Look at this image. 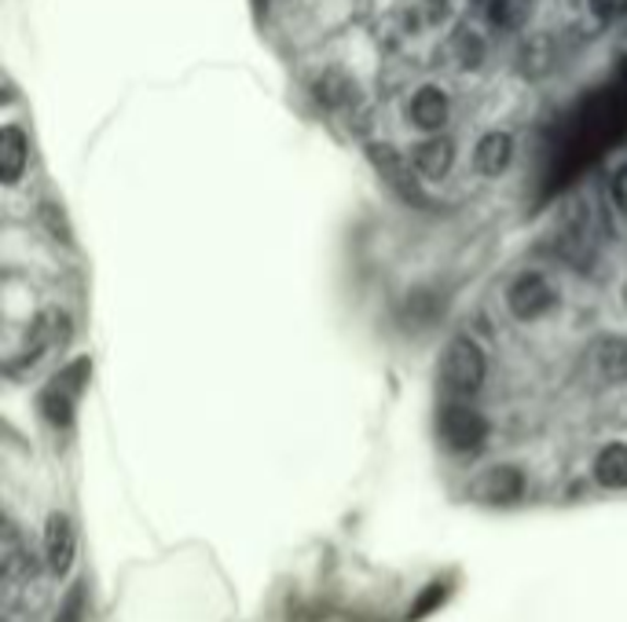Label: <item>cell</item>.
<instances>
[{"mask_svg":"<svg viewBox=\"0 0 627 622\" xmlns=\"http://www.w3.org/2000/svg\"><path fill=\"white\" fill-rule=\"evenodd\" d=\"M532 15V0H492L488 4V19L499 30H521Z\"/></svg>","mask_w":627,"mask_h":622,"instance_id":"12","label":"cell"},{"mask_svg":"<svg viewBox=\"0 0 627 622\" xmlns=\"http://www.w3.org/2000/svg\"><path fill=\"white\" fill-rule=\"evenodd\" d=\"M507 301H510V312H514L518 319H539L543 312L554 308V301L558 297H554L550 282L543 275H521L514 286H510Z\"/></svg>","mask_w":627,"mask_h":622,"instance_id":"5","label":"cell"},{"mask_svg":"<svg viewBox=\"0 0 627 622\" xmlns=\"http://www.w3.org/2000/svg\"><path fill=\"white\" fill-rule=\"evenodd\" d=\"M613 202L620 206V213H627V165L616 168L613 176Z\"/></svg>","mask_w":627,"mask_h":622,"instance_id":"17","label":"cell"},{"mask_svg":"<svg viewBox=\"0 0 627 622\" xmlns=\"http://www.w3.org/2000/svg\"><path fill=\"white\" fill-rule=\"evenodd\" d=\"M441 385L455 399H469L485 385V352L469 337H458V341L448 344L441 360Z\"/></svg>","mask_w":627,"mask_h":622,"instance_id":"1","label":"cell"},{"mask_svg":"<svg viewBox=\"0 0 627 622\" xmlns=\"http://www.w3.org/2000/svg\"><path fill=\"white\" fill-rule=\"evenodd\" d=\"M521 491H525V477L514 469V466H499V469H488L485 477L477 483V494L485 502H518Z\"/></svg>","mask_w":627,"mask_h":622,"instance_id":"7","label":"cell"},{"mask_svg":"<svg viewBox=\"0 0 627 622\" xmlns=\"http://www.w3.org/2000/svg\"><path fill=\"white\" fill-rule=\"evenodd\" d=\"M591 12L605 19V23H613V19L627 15V0H591Z\"/></svg>","mask_w":627,"mask_h":622,"instance_id":"16","label":"cell"},{"mask_svg":"<svg viewBox=\"0 0 627 622\" xmlns=\"http://www.w3.org/2000/svg\"><path fill=\"white\" fill-rule=\"evenodd\" d=\"M411 162H415V168L422 176H430V180H441V176L455 162V146H452V140H444V136H430V140H422L411 151Z\"/></svg>","mask_w":627,"mask_h":622,"instance_id":"6","label":"cell"},{"mask_svg":"<svg viewBox=\"0 0 627 622\" xmlns=\"http://www.w3.org/2000/svg\"><path fill=\"white\" fill-rule=\"evenodd\" d=\"M85 600H89V589L85 583H78V586H70V594L62 597V605H59V615L56 622H85Z\"/></svg>","mask_w":627,"mask_h":622,"instance_id":"13","label":"cell"},{"mask_svg":"<svg viewBox=\"0 0 627 622\" xmlns=\"http://www.w3.org/2000/svg\"><path fill=\"white\" fill-rule=\"evenodd\" d=\"M26 151H30V143H26L23 129L8 125V129L0 132V176H4V184H15L19 176H23Z\"/></svg>","mask_w":627,"mask_h":622,"instance_id":"9","label":"cell"},{"mask_svg":"<svg viewBox=\"0 0 627 622\" xmlns=\"http://www.w3.org/2000/svg\"><path fill=\"white\" fill-rule=\"evenodd\" d=\"M624 62H627V59H624ZM624 73H627V67H624Z\"/></svg>","mask_w":627,"mask_h":622,"instance_id":"18","label":"cell"},{"mask_svg":"<svg viewBox=\"0 0 627 622\" xmlns=\"http://www.w3.org/2000/svg\"><path fill=\"white\" fill-rule=\"evenodd\" d=\"M594 480L609 491L627 488V443H609V447L594 458Z\"/></svg>","mask_w":627,"mask_h":622,"instance_id":"10","label":"cell"},{"mask_svg":"<svg viewBox=\"0 0 627 622\" xmlns=\"http://www.w3.org/2000/svg\"><path fill=\"white\" fill-rule=\"evenodd\" d=\"M85 377H89V363L81 360L48 385V392L40 396V410H45V418L51 425H70V418H74V399H78Z\"/></svg>","mask_w":627,"mask_h":622,"instance_id":"3","label":"cell"},{"mask_svg":"<svg viewBox=\"0 0 627 622\" xmlns=\"http://www.w3.org/2000/svg\"><path fill=\"white\" fill-rule=\"evenodd\" d=\"M78 553V535L67 513H51L45 524V561L51 575H67Z\"/></svg>","mask_w":627,"mask_h":622,"instance_id":"4","label":"cell"},{"mask_svg":"<svg viewBox=\"0 0 627 622\" xmlns=\"http://www.w3.org/2000/svg\"><path fill=\"white\" fill-rule=\"evenodd\" d=\"M411 121L426 132H441V125L448 121V96L444 92L433 89V84L418 89L415 99H411Z\"/></svg>","mask_w":627,"mask_h":622,"instance_id":"8","label":"cell"},{"mask_svg":"<svg viewBox=\"0 0 627 622\" xmlns=\"http://www.w3.org/2000/svg\"><path fill=\"white\" fill-rule=\"evenodd\" d=\"M602 366H605V374H609V377H627V341L605 344Z\"/></svg>","mask_w":627,"mask_h":622,"instance_id":"14","label":"cell"},{"mask_svg":"<svg viewBox=\"0 0 627 622\" xmlns=\"http://www.w3.org/2000/svg\"><path fill=\"white\" fill-rule=\"evenodd\" d=\"M514 157V140L507 132H488L485 140L477 143V168L485 176H499Z\"/></svg>","mask_w":627,"mask_h":622,"instance_id":"11","label":"cell"},{"mask_svg":"<svg viewBox=\"0 0 627 622\" xmlns=\"http://www.w3.org/2000/svg\"><path fill=\"white\" fill-rule=\"evenodd\" d=\"M444 594H448V589H444L441 583H433L430 589H426L422 597L415 600V608H411V619H422V615H430V611H433V608H437V605H441V600H444Z\"/></svg>","mask_w":627,"mask_h":622,"instance_id":"15","label":"cell"},{"mask_svg":"<svg viewBox=\"0 0 627 622\" xmlns=\"http://www.w3.org/2000/svg\"><path fill=\"white\" fill-rule=\"evenodd\" d=\"M441 436L448 447L458 450V455H469V450H477L480 443H485L488 421L480 418L477 410L452 403V407H444V414H441Z\"/></svg>","mask_w":627,"mask_h":622,"instance_id":"2","label":"cell"}]
</instances>
